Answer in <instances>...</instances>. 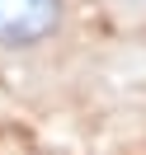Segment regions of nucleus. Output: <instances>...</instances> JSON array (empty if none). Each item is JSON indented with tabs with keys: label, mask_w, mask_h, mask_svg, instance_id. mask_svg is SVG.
<instances>
[{
	"label": "nucleus",
	"mask_w": 146,
	"mask_h": 155,
	"mask_svg": "<svg viewBox=\"0 0 146 155\" xmlns=\"http://www.w3.org/2000/svg\"><path fill=\"white\" fill-rule=\"evenodd\" d=\"M66 19V0H0V52H33Z\"/></svg>",
	"instance_id": "f257e3e1"
}]
</instances>
